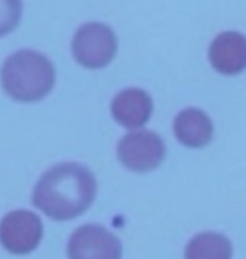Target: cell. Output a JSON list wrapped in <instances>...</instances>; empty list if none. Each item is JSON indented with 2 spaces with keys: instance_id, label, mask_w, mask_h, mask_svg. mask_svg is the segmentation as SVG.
<instances>
[{
  "instance_id": "9c48e42d",
  "label": "cell",
  "mask_w": 246,
  "mask_h": 259,
  "mask_svg": "<svg viewBox=\"0 0 246 259\" xmlns=\"http://www.w3.org/2000/svg\"><path fill=\"white\" fill-rule=\"evenodd\" d=\"M214 133L213 121L197 108H186L174 120V135L177 140L191 148H201L211 142Z\"/></svg>"
},
{
  "instance_id": "7a4b0ae2",
  "label": "cell",
  "mask_w": 246,
  "mask_h": 259,
  "mask_svg": "<svg viewBox=\"0 0 246 259\" xmlns=\"http://www.w3.org/2000/svg\"><path fill=\"white\" fill-rule=\"evenodd\" d=\"M0 82L12 100L34 103L46 98L54 88L56 69L46 54L34 49H19L4 61Z\"/></svg>"
},
{
  "instance_id": "52a82bcc",
  "label": "cell",
  "mask_w": 246,
  "mask_h": 259,
  "mask_svg": "<svg viewBox=\"0 0 246 259\" xmlns=\"http://www.w3.org/2000/svg\"><path fill=\"white\" fill-rule=\"evenodd\" d=\"M207 56L219 74H239L246 69V35L238 30L219 32L209 44Z\"/></svg>"
},
{
  "instance_id": "ba28073f",
  "label": "cell",
  "mask_w": 246,
  "mask_h": 259,
  "mask_svg": "<svg viewBox=\"0 0 246 259\" xmlns=\"http://www.w3.org/2000/svg\"><path fill=\"white\" fill-rule=\"evenodd\" d=\"M154 113V101L142 88H127L117 93L112 101V115L115 121L125 128H142Z\"/></svg>"
},
{
  "instance_id": "8fae6325",
  "label": "cell",
  "mask_w": 246,
  "mask_h": 259,
  "mask_svg": "<svg viewBox=\"0 0 246 259\" xmlns=\"http://www.w3.org/2000/svg\"><path fill=\"white\" fill-rule=\"evenodd\" d=\"M22 0H0V37L15 30L22 19Z\"/></svg>"
},
{
  "instance_id": "3957f363",
  "label": "cell",
  "mask_w": 246,
  "mask_h": 259,
  "mask_svg": "<svg viewBox=\"0 0 246 259\" xmlns=\"http://www.w3.org/2000/svg\"><path fill=\"white\" fill-rule=\"evenodd\" d=\"M71 51L78 64L86 69H101L117 56L118 37L108 24L91 20L76 29Z\"/></svg>"
},
{
  "instance_id": "30bf717a",
  "label": "cell",
  "mask_w": 246,
  "mask_h": 259,
  "mask_svg": "<svg viewBox=\"0 0 246 259\" xmlns=\"http://www.w3.org/2000/svg\"><path fill=\"white\" fill-rule=\"evenodd\" d=\"M233 247L223 234L202 232L186 247V259H231Z\"/></svg>"
},
{
  "instance_id": "6da1fadb",
  "label": "cell",
  "mask_w": 246,
  "mask_h": 259,
  "mask_svg": "<svg viewBox=\"0 0 246 259\" xmlns=\"http://www.w3.org/2000/svg\"><path fill=\"white\" fill-rule=\"evenodd\" d=\"M96 180L83 165L61 163L48 170L36 185L34 205L56 221H69L90 209Z\"/></svg>"
},
{
  "instance_id": "277c9868",
  "label": "cell",
  "mask_w": 246,
  "mask_h": 259,
  "mask_svg": "<svg viewBox=\"0 0 246 259\" xmlns=\"http://www.w3.org/2000/svg\"><path fill=\"white\" fill-rule=\"evenodd\" d=\"M165 157L162 138L149 130H135L118 143V158L133 172H149L160 165Z\"/></svg>"
},
{
  "instance_id": "8992f818",
  "label": "cell",
  "mask_w": 246,
  "mask_h": 259,
  "mask_svg": "<svg viewBox=\"0 0 246 259\" xmlns=\"http://www.w3.org/2000/svg\"><path fill=\"white\" fill-rule=\"evenodd\" d=\"M67 256L69 259H122V244L104 227L88 224L73 232Z\"/></svg>"
},
{
  "instance_id": "5b68a950",
  "label": "cell",
  "mask_w": 246,
  "mask_h": 259,
  "mask_svg": "<svg viewBox=\"0 0 246 259\" xmlns=\"http://www.w3.org/2000/svg\"><path fill=\"white\" fill-rule=\"evenodd\" d=\"M43 222L30 210L9 212L0 222V242L12 254H29L43 239Z\"/></svg>"
}]
</instances>
